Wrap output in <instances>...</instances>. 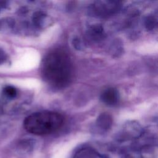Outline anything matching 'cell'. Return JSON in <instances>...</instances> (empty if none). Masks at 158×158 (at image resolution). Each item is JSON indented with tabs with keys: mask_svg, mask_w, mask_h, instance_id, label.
<instances>
[{
	"mask_svg": "<svg viewBox=\"0 0 158 158\" xmlns=\"http://www.w3.org/2000/svg\"><path fill=\"white\" fill-rule=\"evenodd\" d=\"M41 70L45 81L57 88L67 86L73 75L72 60L69 54L60 49H54L45 56Z\"/></svg>",
	"mask_w": 158,
	"mask_h": 158,
	"instance_id": "obj_1",
	"label": "cell"
},
{
	"mask_svg": "<svg viewBox=\"0 0 158 158\" xmlns=\"http://www.w3.org/2000/svg\"><path fill=\"white\" fill-rule=\"evenodd\" d=\"M64 123V117L52 111L34 113L25 120L24 125L27 131L37 135H46L59 130Z\"/></svg>",
	"mask_w": 158,
	"mask_h": 158,
	"instance_id": "obj_2",
	"label": "cell"
},
{
	"mask_svg": "<svg viewBox=\"0 0 158 158\" xmlns=\"http://www.w3.org/2000/svg\"><path fill=\"white\" fill-rule=\"evenodd\" d=\"M101 98L102 102L106 104L109 106H114L118 102V94L115 89L109 88L105 89L102 92Z\"/></svg>",
	"mask_w": 158,
	"mask_h": 158,
	"instance_id": "obj_3",
	"label": "cell"
}]
</instances>
